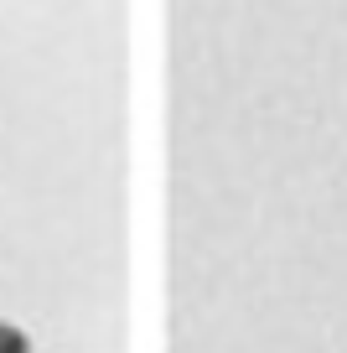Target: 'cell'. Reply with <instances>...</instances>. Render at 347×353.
<instances>
[{"mask_svg": "<svg viewBox=\"0 0 347 353\" xmlns=\"http://www.w3.org/2000/svg\"><path fill=\"white\" fill-rule=\"evenodd\" d=\"M0 353H32L26 332H21V327H11V322H0Z\"/></svg>", "mask_w": 347, "mask_h": 353, "instance_id": "6da1fadb", "label": "cell"}]
</instances>
